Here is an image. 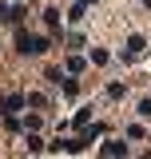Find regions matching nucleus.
I'll use <instances>...</instances> for the list:
<instances>
[{
	"label": "nucleus",
	"instance_id": "nucleus-14",
	"mask_svg": "<svg viewBox=\"0 0 151 159\" xmlns=\"http://www.w3.org/2000/svg\"><path fill=\"white\" fill-rule=\"evenodd\" d=\"M0 20H8V4L4 0H0Z\"/></svg>",
	"mask_w": 151,
	"mask_h": 159
},
{
	"label": "nucleus",
	"instance_id": "nucleus-8",
	"mask_svg": "<svg viewBox=\"0 0 151 159\" xmlns=\"http://www.w3.org/2000/svg\"><path fill=\"white\" fill-rule=\"evenodd\" d=\"M44 24H48V28H60V12H56V8L44 12Z\"/></svg>",
	"mask_w": 151,
	"mask_h": 159
},
{
	"label": "nucleus",
	"instance_id": "nucleus-16",
	"mask_svg": "<svg viewBox=\"0 0 151 159\" xmlns=\"http://www.w3.org/2000/svg\"><path fill=\"white\" fill-rule=\"evenodd\" d=\"M143 4H147V8H151V0H143Z\"/></svg>",
	"mask_w": 151,
	"mask_h": 159
},
{
	"label": "nucleus",
	"instance_id": "nucleus-7",
	"mask_svg": "<svg viewBox=\"0 0 151 159\" xmlns=\"http://www.w3.org/2000/svg\"><path fill=\"white\" fill-rule=\"evenodd\" d=\"M92 123V107H80V116H76V127H88Z\"/></svg>",
	"mask_w": 151,
	"mask_h": 159
},
{
	"label": "nucleus",
	"instance_id": "nucleus-13",
	"mask_svg": "<svg viewBox=\"0 0 151 159\" xmlns=\"http://www.w3.org/2000/svg\"><path fill=\"white\" fill-rule=\"evenodd\" d=\"M139 116H143V119H151V99H143V103H139Z\"/></svg>",
	"mask_w": 151,
	"mask_h": 159
},
{
	"label": "nucleus",
	"instance_id": "nucleus-2",
	"mask_svg": "<svg viewBox=\"0 0 151 159\" xmlns=\"http://www.w3.org/2000/svg\"><path fill=\"white\" fill-rule=\"evenodd\" d=\"M12 111H24V96H20V92L0 99V116H12Z\"/></svg>",
	"mask_w": 151,
	"mask_h": 159
},
{
	"label": "nucleus",
	"instance_id": "nucleus-5",
	"mask_svg": "<svg viewBox=\"0 0 151 159\" xmlns=\"http://www.w3.org/2000/svg\"><path fill=\"white\" fill-rule=\"evenodd\" d=\"M24 143H28V151H44V139H40L36 131H28V139H24Z\"/></svg>",
	"mask_w": 151,
	"mask_h": 159
},
{
	"label": "nucleus",
	"instance_id": "nucleus-6",
	"mask_svg": "<svg viewBox=\"0 0 151 159\" xmlns=\"http://www.w3.org/2000/svg\"><path fill=\"white\" fill-rule=\"evenodd\" d=\"M44 103H48V99L40 96V92H32V96H24V107H44Z\"/></svg>",
	"mask_w": 151,
	"mask_h": 159
},
{
	"label": "nucleus",
	"instance_id": "nucleus-9",
	"mask_svg": "<svg viewBox=\"0 0 151 159\" xmlns=\"http://www.w3.org/2000/svg\"><path fill=\"white\" fill-rule=\"evenodd\" d=\"M123 92H127L123 84H108V99H123Z\"/></svg>",
	"mask_w": 151,
	"mask_h": 159
},
{
	"label": "nucleus",
	"instance_id": "nucleus-10",
	"mask_svg": "<svg viewBox=\"0 0 151 159\" xmlns=\"http://www.w3.org/2000/svg\"><path fill=\"white\" fill-rule=\"evenodd\" d=\"M68 72H84V56H68Z\"/></svg>",
	"mask_w": 151,
	"mask_h": 159
},
{
	"label": "nucleus",
	"instance_id": "nucleus-15",
	"mask_svg": "<svg viewBox=\"0 0 151 159\" xmlns=\"http://www.w3.org/2000/svg\"><path fill=\"white\" fill-rule=\"evenodd\" d=\"M76 4H80V8H88V4H95V0H76Z\"/></svg>",
	"mask_w": 151,
	"mask_h": 159
},
{
	"label": "nucleus",
	"instance_id": "nucleus-12",
	"mask_svg": "<svg viewBox=\"0 0 151 159\" xmlns=\"http://www.w3.org/2000/svg\"><path fill=\"white\" fill-rule=\"evenodd\" d=\"M4 127H8V131H20V127H24V123H20L16 116H4Z\"/></svg>",
	"mask_w": 151,
	"mask_h": 159
},
{
	"label": "nucleus",
	"instance_id": "nucleus-4",
	"mask_svg": "<svg viewBox=\"0 0 151 159\" xmlns=\"http://www.w3.org/2000/svg\"><path fill=\"white\" fill-rule=\"evenodd\" d=\"M143 52V36H127V56H139Z\"/></svg>",
	"mask_w": 151,
	"mask_h": 159
},
{
	"label": "nucleus",
	"instance_id": "nucleus-1",
	"mask_svg": "<svg viewBox=\"0 0 151 159\" xmlns=\"http://www.w3.org/2000/svg\"><path fill=\"white\" fill-rule=\"evenodd\" d=\"M16 48L24 56H40V52H48V36H28L24 28H16Z\"/></svg>",
	"mask_w": 151,
	"mask_h": 159
},
{
	"label": "nucleus",
	"instance_id": "nucleus-3",
	"mask_svg": "<svg viewBox=\"0 0 151 159\" xmlns=\"http://www.w3.org/2000/svg\"><path fill=\"white\" fill-rule=\"evenodd\" d=\"M119 155H127V147H123V143H108V147H103V159H119Z\"/></svg>",
	"mask_w": 151,
	"mask_h": 159
},
{
	"label": "nucleus",
	"instance_id": "nucleus-11",
	"mask_svg": "<svg viewBox=\"0 0 151 159\" xmlns=\"http://www.w3.org/2000/svg\"><path fill=\"white\" fill-rule=\"evenodd\" d=\"M60 88H64V96H76V80L64 76V80H60Z\"/></svg>",
	"mask_w": 151,
	"mask_h": 159
}]
</instances>
